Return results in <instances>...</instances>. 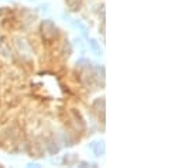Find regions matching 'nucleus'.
<instances>
[{
    "label": "nucleus",
    "mask_w": 182,
    "mask_h": 168,
    "mask_svg": "<svg viewBox=\"0 0 182 168\" xmlns=\"http://www.w3.org/2000/svg\"><path fill=\"white\" fill-rule=\"evenodd\" d=\"M65 2L68 3V6L71 7L72 10H78V7H79V4H74V3H72V0H65Z\"/></svg>",
    "instance_id": "obj_2"
},
{
    "label": "nucleus",
    "mask_w": 182,
    "mask_h": 168,
    "mask_svg": "<svg viewBox=\"0 0 182 168\" xmlns=\"http://www.w3.org/2000/svg\"><path fill=\"white\" fill-rule=\"evenodd\" d=\"M90 45H92V48L95 49V51L98 52V54H100V48L98 47V44H96V41H95V40H90Z\"/></svg>",
    "instance_id": "obj_1"
}]
</instances>
